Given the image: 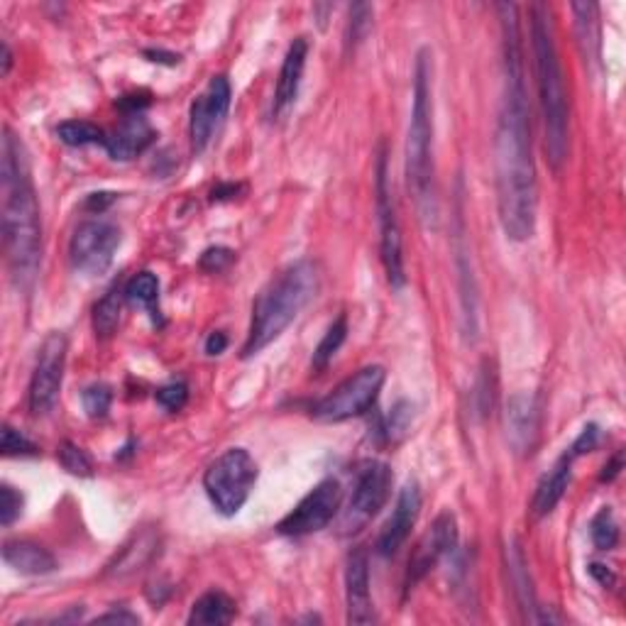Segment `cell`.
I'll return each mask as SVG.
<instances>
[{"label":"cell","mask_w":626,"mask_h":626,"mask_svg":"<svg viewBox=\"0 0 626 626\" xmlns=\"http://www.w3.org/2000/svg\"><path fill=\"white\" fill-rule=\"evenodd\" d=\"M502 20L504 91L494 128V186L497 211L504 233L514 243H524L536 230L538 181L531 140V111L526 96L524 45H521L519 8L497 5Z\"/></svg>","instance_id":"obj_1"},{"label":"cell","mask_w":626,"mask_h":626,"mask_svg":"<svg viewBox=\"0 0 626 626\" xmlns=\"http://www.w3.org/2000/svg\"><path fill=\"white\" fill-rule=\"evenodd\" d=\"M0 233L10 282L30 291L42 265V216L27 150L10 128L0 142Z\"/></svg>","instance_id":"obj_2"},{"label":"cell","mask_w":626,"mask_h":626,"mask_svg":"<svg viewBox=\"0 0 626 626\" xmlns=\"http://www.w3.org/2000/svg\"><path fill=\"white\" fill-rule=\"evenodd\" d=\"M531 52H534V74L538 91V108L543 120V147L546 159L560 172L570 150V103L565 86L563 64L556 45L551 13L546 5H531Z\"/></svg>","instance_id":"obj_3"},{"label":"cell","mask_w":626,"mask_h":626,"mask_svg":"<svg viewBox=\"0 0 626 626\" xmlns=\"http://www.w3.org/2000/svg\"><path fill=\"white\" fill-rule=\"evenodd\" d=\"M406 184L419 218L436 225V164H433V54L424 47L416 54L414 103H411L409 135H406Z\"/></svg>","instance_id":"obj_4"},{"label":"cell","mask_w":626,"mask_h":626,"mask_svg":"<svg viewBox=\"0 0 626 626\" xmlns=\"http://www.w3.org/2000/svg\"><path fill=\"white\" fill-rule=\"evenodd\" d=\"M321 274L316 262L299 260L277 274L265 289L257 294L252 304V321L247 331L243 358H255L267 345L282 336L296 321L301 311L311 304L316 296Z\"/></svg>","instance_id":"obj_5"},{"label":"cell","mask_w":626,"mask_h":626,"mask_svg":"<svg viewBox=\"0 0 626 626\" xmlns=\"http://www.w3.org/2000/svg\"><path fill=\"white\" fill-rule=\"evenodd\" d=\"M257 482V463L245 448H228L203 472V490L223 516H235L245 507Z\"/></svg>","instance_id":"obj_6"},{"label":"cell","mask_w":626,"mask_h":626,"mask_svg":"<svg viewBox=\"0 0 626 626\" xmlns=\"http://www.w3.org/2000/svg\"><path fill=\"white\" fill-rule=\"evenodd\" d=\"M384 382H387L384 367H362L353 377L340 382L331 394L318 399L311 406V416L316 421H321V424H343V421L358 419V416L367 414L375 406Z\"/></svg>","instance_id":"obj_7"},{"label":"cell","mask_w":626,"mask_h":626,"mask_svg":"<svg viewBox=\"0 0 626 626\" xmlns=\"http://www.w3.org/2000/svg\"><path fill=\"white\" fill-rule=\"evenodd\" d=\"M375 194H377V221H380L382 267H384V274H387V282L392 284L394 289H402L406 284L402 225H399L392 184H389V159H387V147L384 145H380V152H377Z\"/></svg>","instance_id":"obj_8"},{"label":"cell","mask_w":626,"mask_h":626,"mask_svg":"<svg viewBox=\"0 0 626 626\" xmlns=\"http://www.w3.org/2000/svg\"><path fill=\"white\" fill-rule=\"evenodd\" d=\"M394 472L387 463L372 460L362 465L358 477H355L353 494H350L348 507L340 512L338 531L340 536H355L382 512L384 504L392 497Z\"/></svg>","instance_id":"obj_9"},{"label":"cell","mask_w":626,"mask_h":626,"mask_svg":"<svg viewBox=\"0 0 626 626\" xmlns=\"http://www.w3.org/2000/svg\"><path fill=\"white\" fill-rule=\"evenodd\" d=\"M67 348L69 343L64 333H49L37 353L30 389H27V409L35 419H45L59 402L64 367H67Z\"/></svg>","instance_id":"obj_10"},{"label":"cell","mask_w":626,"mask_h":626,"mask_svg":"<svg viewBox=\"0 0 626 626\" xmlns=\"http://www.w3.org/2000/svg\"><path fill=\"white\" fill-rule=\"evenodd\" d=\"M120 240H123V235H120V228L115 223L103 221V218L84 221L71 235V267L86 274V277H98V274L108 272L120 247Z\"/></svg>","instance_id":"obj_11"},{"label":"cell","mask_w":626,"mask_h":626,"mask_svg":"<svg viewBox=\"0 0 626 626\" xmlns=\"http://www.w3.org/2000/svg\"><path fill=\"white\" fill-rule=\"evenodd\" d=\"M340 504H343V487L336 477H326L279 521L277 531L291 538L318 534L340 514Z\"/></svg>","instance_id":"obj_12"},{"label":"cell","mask_w":626,"mask_h":626,"mask_svg":"<svg viewBox=\"0 0 626 626\" xmlns=\"http://www.w3.org/2000/svg\"><path fill=\"white\" fill-rule=\"evenodd\" d=\"M230 98H233V89H230L228 76L218 74L208 81L203 93L191 103L189 115V137L191 150L201 155L208 145H211L213 135L218 133L225 115L230 111Z\"/></svg>","instance_id":"obj_13"},{"label":"cell","mask_w":626,"mask_h":626,"mask_svg":"<svg viewBox=\"0 0 626 626\" xmlns=\"http://www.w3.org/2000/svg\"><path fill=\"white\" fill-rule=\"evenodd\" d=\"M458 548V521L450 512H443L436 516L431 529L426 531V536L421 538L416 551L409 558V570H406V582L404 590L411 592L421 580L441 563L443 558H448L450 553Z\"/></svg>","instance_id":"obj_14"},{"label":"cell","mask_w":626,"mask_h":626,"mask_svg":"<svg viewBox=\"0 0 626 626\" xmlns=\"http://www.w3.org/2000/svg\"><path fill=\"white\" fill-rule=\"evenodd\" d=\"M421 512V490L416 482H406L399 492L397 504H394V512L389 516V521L384 524L380 538H377V553L384 558H392L402 551L406 538L411 536L416 519Z\"/></svg>","instance_id":"obj_15"},{"label":"cell","mask_w":626,"mask_h":626,"mask_svg":"<svg viewBox=\"0 0 626 626\" xmlns=\"http://www.w3.org/2000/svg\"><path fill=\"white\" fill-rule=\"evenodd\" d=\"M345 604L348 624H375V604L370 595V558L365 548H355L345 565Z\"/></svg>","instance_id":"obj_16"},{"label":"cell","mask_w":626,"mask_h":626,"mask_svg":"<svg viewBox=\"0 0 626 626\" xmlns=\"http://www.w3.org/2000/svg\"><path fill=\"white\" fill-rule=\"evenodd\" d=\"M155 128L145 113H125L118 128L106 137V152L115 162H130V159L140 157L147 147L155 142Z\"/></svg>","instance_id":"obj_17"},{"label":"cell","mask_w":626,"mask_h":626,"mask_svg":"<svg viewBox=\"0 0 626 626\" xmlns=\"http://www.w3.org/2000/svg\"><path fill=\"white\" fill-rule=\"evenodd\" d=\"M306 59H309V40H306V37H296L287 49V57H284L282 62V71H279L277 89H274L272 101L274 118H282V115L294 106L301 89V79H304Z\"/></svg>","instance_id":"obj_18"},{"label":"cell","mask_w":626,"mask_h":626,"mask_svg":"<svg viewBox=\"0 0 626 626\" xmlns=\"http://www.w3.org/2000/svg\"><path fill=\"white\" fill-rule=\"evenodd\" d=\"M159 553V534L152 529L140 531L115 553V558L108 563L106 568V578L113 580H123L130 578V575L140 573L142 568L152 563Z\"/></svg>","instance_id":"obj_19"},{"label":"cell","mask_w":626,"mask_h":626,"mask_svg":"<svg viewBox=\"0 0 626 626\" xmlns=\"http://www.w3.org/2000/svg\"><path fill=\"white\" fill-rule=\"evenodd\" d=\"M507 436L516 453L529 455L538 436V404L531 394H514L507 406Z\"/></svg>","instance_id":"obj_20"},{"label":"cell","mask_w":626,"mask_h":626,"mask_svg":"<svg viewBox=\"0 0 626 626\" xmlns=\"http://www.w3.org/2000/svg\"><path fill=\"white\" fill-rule=\"evenodd\" d=\"M573 455L565 453L560 455L558 463L548 470V475L538 482L534 502H531V509H534L536 519H543L558 507V502L563 499L565 490L570 485V475H573Z\"/></svg>","instance_id":"obj_21"},{"label":"cell","mask_w":626,"mask_h":626,"mask_svg":"<svg viewBox=\"0 0 626 626\" xmlns=\"http://www.w3.org/2000/svg\"><path fill=\"white\" fill-rule=\"evenodd\" d=\"M3 560L20 575H49L57 570V558L35 541H8L3 546Z\"/></svg>","instance_id":"obj_22"},{"label":"cell","mask_w":626,"mask_h":626,"mask_svg":"<svg viewBox=\"0 0 626 626\" xmlns=\"http://www.w3.org/2000/svg\"><path fill=\"white\" fill-rule=\"evenodd\" d=\"M235 619V602L221 590H211L194 602L189 624L194 626H223Z\"/></svg>","instance_id":"obj_23"},{"label":"cell","mask_w":626,"mask_h":626,"mask_svg":"<svg viewBox=\"0 0 626 626\" xmlns=\"http://www.w3.org/2000/svg\"><path fill=\"white\" fill-rule=\"evenodd\" d=\"M575 30L585 54V62H600V5L597 3H575Z\"/></svg>","instance_id":"obj_24"},{"label":"cell","mask_w":626,"mask_h":626,"mask_svg":"<svg viewBox=\"0 0 626 626\" xmlns=\"http://www.w3.org/2000/svg\"><path fill=\"white\" fill-rule=\"evenodd\" d=\"M125 301L147 311L152 321L159 323V279L152 272H140L123 287Z\"/></svg>","instance_id":"obj_25"},{"label":"cell","mask_w":626,"mask_h":626,"mask_svg":"<svg viewBox=\"0 0 626 626\" xmlns=\"http://www.w3.org/2000/svg\"><path fill=\"white\" fill-rule=\"evenodd\" d=\"M123 299H125L123 289L113 287L106 291V296H103L96 306H93V331H96V336L101 340L115 336V331H118Z\"/></svg>","instance_id":"obj_26"},{"label":"cell","mask_w":626,"mask_h":626,"mask_svg":"<svg viewBox=\"0 0 626 626\" xmlns=\"http://www.w3.org/2000/svg\"><path fill=\"white\" fill-rule=\"evenodd\" d=\"M345 338H348V316H345V313H340L336 321H333L331 326H328L326 336L321 338L318 348L313 350V358H311L313 370H316V372L326 370L328 362L336 358L340 345L345 343Z\"/></svg>","instance_id":"obj_27"},{"label":"cell","mask_w":626,"mask_h":626,"mask_svg":"<svg viewBox=\"0 0 626 626\" xmlns=\"http://www.w3.org/2000/svg\"><path fill=\"white\" fill-rule=\"evenodd\" d=\"M59 140L69 147H86V145H106V133L98 125L89 120H67L57 128Z\"/></svg>","instance_id":"obj_28"},{"label":"cell","mask_w":626,"mask_h":626,"mask_svg":"<svg viewBox=\"0 0 626 626\" xmlns=\"http://www.w3.org/2000/svg\"><path fill=\"white\" fill-rule=\"evenodd\" d=\"M590 536L597 551H612L619 543V524L614 519L612 509L602 507L590 524Z\"/></svg>","instance_id":"obj_29"},{"label":"cell","mask_w":626,"mask_h":626,"mask_svg":"<svg viewBox=\"0 0 626 626\" xmlns=\"http://www.w3.org/2000/svg\"><path fill=\"white\" fill-rule=\"evenodd\" d=\"M509 573H512L514 590L519 595V602L524 604L521 609H536L534 607V595H531V585H529V573H526L524 556L516 546L509 548Z\"/></svg>","instance_id":"obj_30"},{"label":"cell","mask_w":626,"mask_h":626,"mask_svg":"<svg viewBox=\"0 0 626 626\" xmlns=\"http://www.w3.org/2000/svg\"><path fill=\"white\" fill-rule=\"evenodd\" d=\"M57 458H59V463H62V468L71 472V475H76V477L93 475V463H91L89 453H86L84 448L76 446V443L64 441L57 450Z\"/></svg>","instance_id":"obj_31"},{"label":"cell","mask_w":626,"mask_h":626,"mask_svg":"<svg viewBox=\"0 0 626 626\" xmlns=\"http://www.w3.org/2000/svg\"><path fill=\"white\" fill-rule=\"evenodd\" d=\"M372 27V8L365 3H358L350 8V20H348V32H345V47L355 49L365 40L367 30Z\"/></svg>","instance_id":"obj_32"},{"label":"cell","mask_w":626,"mask_h":626,"mask_svg":"<svg viewBox=\"0 0 626 626\" xmlns=\"http://www.w3.org/2000/svg\"><path fill=\"white\" fill-rule=\"evenodd\" d=\"M494 397H497V377H494L490 362H485V365H482V375H480V380H477V392H475L477 414H480L482 419L492 414Z\"/></svg>","instance_id":"obj_33"},{"label":"cell","mask_w":626,"mask_h":626,"mask_svg":"<svg viewBox=\"0 0 626 626\" xmlns=\"http://www.w3.org/2000/svg\"><path fill=\"white\" fill-rule=\"evenodd\" d=\"M111 404H113V389L108 387V384L98 382V384H91V387H86L84 409L91 419H103V416H108Z\"/></svg>","instance_id":"obj_34"},{"label":"cell","mask_w":626,"mask_h":626,"mask_svg":"<svg viewBox=\"0 0 626 626\" xmlns=\"http://www.w3.org/2000/svg\"><path fill=\"white\" fill-rule=\"evenodd\" d=\"M0 448H3L5 458H25V455L40 453V448L25 433H20L18 428H13L10 424L3 426V443H0Z\"/></svg>","instance_id":"obj_35"},{"label":"cell","mask_w":626,"mask_h":626,"mask_svg":"<svg viewBox=\"0 0 626 626\" xmlns=\"http://www.w3.org/2000/svg\"><path fill=\"white\" fill-rule=\"evenodd\" d=\"M23 507H25L23 494L15 490L13 485L0 487V524H3L5 529H10V526L20 519Z\"/></svg>","instance_id":"obj_36"},{"label":"cell","mask_w":626,"mask_h":626,"mask_svg":"<svg viewBox=\"0 0 626 626\" xmlns=\"http://www.w3.org/2000/svg\"><path fill=\"white\" fill-rule=\"evenodd\" d=\"M155 399L164 411L174 414V411H181L186 406V402H189V387H186V382L174 380V382L164 384V387H159Z\"/></svg>","instance_id":"obj_37"},{"label":"cell","mask_w":626,"mask_h":626,"mask_svg":"<svg viewBox=\"0 0 626 626\" xmlns=\"http://www.w3.org/2000/svg\"><path fill=\"white\" fill-rule=\"evenodd\" d=\"M411 416H414V406L409 402H399L392 409V416L387 419V426H384V433H387L389 441H397L402 438L411 426Z\"/></svg>","instance_id":"obj_38"},{"label":"cell","mask_w":626,"mask_h":626,"mask_svg":"<svg viewBox=\"0 0 626 626\" xmlns=\"http://www.w3.org/2000/svg\"><path fill=\"white\" fill-rule=\"evenodd\" d=\"M235 262V252L228 250V247H208L201 255L199 265L203 272L208 274H221Z\"/></svg>","instance_id":"obj_39"},{"label":"cell","mask_w":626,"mask_h":626,"mask_svg":"<svg viewBox=\"0 0 626 626\" xmlns=\"http://www.w3.org/2000/svg\"><path fill=\"white\" fill-rule=\"evenodd\" d=\"M597 443H600V428H597L595 424H590V426L582 428L578 441L573 443V448H570L568 453L573 455V458H580V455H585V453H590V450H595Z\"/></svg>","instance_id":"obj_40"},{"label":"cell","mask_w":626,"mask_h":626,"mask_svg":"<svg viewBox=\"0 0 626 626\" xmlns=\"http://www.w3.org/2000/svg\"><path fill=\"white\" fill-rule=\"evenodd\" d=\"M98 622H118V624H140V617L133 612H128V609H120V612H106L101 614V617H96V624Z\"/></svg>","instance_id":"obj_41"},{"label":"cell","mask_w":626,"mask_h":626,"mask_svg":"<svg viewBox=\"0 0 626 626\" xmlns=\"http://www.w3.org/2000/svg\"><path fill=\"white\" fill-rule=\"evenodd\" d=\"M228 348V336L223 331H213L206 340V353L208 355H221Z\"/></svg>","instance_id":"obj_42"},{"label":"cell","mask_w":626,"mask_h":626,"mask_svg":"<svg viewBox=\"0 0 626 626\" xmlns=\"http://www.w3.org/2000/svg\"><path fill=\"white\" fill-rule=\"evenodd\" d=\"M622 468H624V453H617L612 460H609L607 465H604L600 480H602V482H612L614 477H617L619 472H622Z\"/></svg>","instance_id":"obj_43"},{"label":"cell","mask_w":626,"mask_h":626,"mask_svg":"<svg viewBox=\"0 0 626 626\" xmlns=\"http://www.w3.org/2000/svg\"><path fill=\"white\" fill-rule=\"evenodd\" d=\"M590 575L592 578H595L597 582H600V585H604V587H612L614 585V573L612 570L607 568V565H602V563H592L590 565Z\"/></svg>","instance_id":"obj_44"},{"label":"cell","mask_w":626,"mask_h":626,"mask_svg":"<svg viewBox=\"0 0 626 626\" xmlns=\"http://www.w3.org/2000/svg\"><path fill=\"white\" fill-rule=\"evenodd\" d=\"M113 194H91L89 201H86V208L91 213H103L108 208V203H113Z\"/></svg>","instance_id":"obj_45"},{"label":"cell","mask_w":626,"mask_h":626,"mask_svg":"<svg viewBox=\"0 0 626 626\" xmlns=\"http://www.w3.org/2000/svg\"><path fill=\"white\" fill-rule=\"evenodd\" d=\"M145 57L150 59V62H159V64H169V67H174V64H179V54H172V52H162V49H147Z\"/></svg>","instance_id":"obj_46"},{"label":"cell","mask_w":626,"mask_h":626,"mask_svg":"<svg viewBox=\"0 0 626 626\" xmlns=\"http://www.w3.org/2000/svg\"><path fill=\"white\" fill-rule=\"evenodd\" d=\"M238 189L240 186H235V184H221L218 189H213L211 196H213V201H228L238 194Z\"/></svg>","instance_id":"obj_47"},{"label":"cell","mask_w":626,"mask_h":626,"mask_svg":"<svg viewBox=\"0 0 626 626\" xmlns=\"http://www.w3.org/2000/svg\"><path fill=\"white\" fill-rule=\"evenodd\" d=\"M10 67H13V52H10L8 42H3V71H0V74L8 76Z\"/></svg>","instance_id":"obj_48"}]
</instances>
